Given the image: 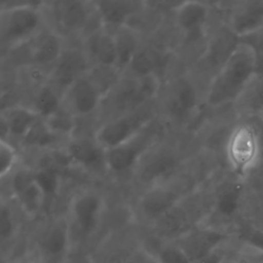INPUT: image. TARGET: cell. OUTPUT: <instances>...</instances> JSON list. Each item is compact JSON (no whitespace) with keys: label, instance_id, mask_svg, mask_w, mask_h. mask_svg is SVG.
<instances>
[{"label":"cell","instance_id":"d6a6232c","mask_svg":"<svg viewBox=\"0 0 263 263\" xmlns=\"http://www.w3.org/2000/svg\"><path fill=\"white\" fill-rule=\"evenodd\" d=\"M52 134L47 124L36 122L24 140L30 145H47L51 141Z\"/></svg>","mask_w":263,"mask_h":263},{"label":"cell","instance_id":"ab89813d","mask_svg":"<svg viewBox=\"0 0 263 263\" xmlns=\"http://www.w3.org/2000/svg\"><path fill=\"white\" fill-rule=\"evenodd\" d=\"M13 263H38V261H35L34 259H32V258H21V259L17 260Z\"/></svg>","mask_w":263,"mask_h":263},{"label":"cell","instance_id":"5b68a950","mask_svg":"<svg viewBox=\"0 0 263 263\" xmlns=\"http://www.w3.org/2000/svg\"><path fill=\"white\" fill-rule=\"evenodd\" d=\"M227 28L238 40L247 37L263 28L262 1L237 3L231 10Z\"/></svg>","mask_w":263,"mask_h":263},{"label":"cell","instance_id":"4316f807","mask_svg":"<svg viewBox=\"0 0 263 263\" xmlns=\"http://www.w3.org/2000/svg\"><path fill=\"white\" fill-rule=\"evenodd\" d=\"M163 62V57L152 50H138L130 65L139 77L155 74V70Z\"/></svg>","mask_w":263,"mask_h":263},{"label":"cell","instance_id":"7c38bea8","mask_svg":"<svg viewBox=\"0 0 263 263\" xmlns=\"http://www.w3.org/2000/svg\"><path fill=\"white\" fill-rule=\"evenodd\" d=\"M154 226L155 233L160 238L176 240L194 227L191 224L190 214L181 206V201L155 221Z\"/></svg>","mask_w":263,"mask_h":263},{"label":"cell","instance_id":"ffe728a7","mask_svg":"<svg viewBox=\"0 0 263 263\" xmlns=\"http://www.w3.org/2000/svg\"><path fill=\"white\" fill-rule=\"evenodd\" d=\"M141 147L132 142L107 151L105 161L107 167L117 173L126 172L135 165L141 155Z\"/></svg>","mask_w":263,"mask_h":263},{"label":"cell","instance_id":"ac0fdd59","mask_svg":"<svg viewBox=\"0 0 263 263\" xmlns=\"http://www.w3.org/2000/svg\"><path fill=\"white\" fill-rule=\"evenodd\" d=\"M87 47L91 56L102 67H113L118 63L116 44L113 35L97 31L89 36Z\"/></svg>","mask_w":263,"mask_h":263},{"label":"cell","instance_id":"d6986e66","mask_svg":"<svg viewBox=\"0 0 263 263\" xmlns=\"http://www.w3.org/2000/svg\"><path fill=\"white\" fill-rule=\"evenodd\" d=\"M55 13L58 23L67 30H77L84 27L90 15L87 4L80 1L56 3Z\"/></svg>","mask_w":263,"mask_h":263},{"label":"cell","instance_id":"6da1fadb","mask_svg":"<svg viewBox=\"0 0 263 263\" xmlns=\"http://www.w3.org/2000/svg\"><path fill=\"white\" fill-rule=\"evenodd\" d=\"M257 78L256 63L252 48L239 41L210 81L204 101L212 108L238 101Z\"/></svg>","mask_w":263,"mask_h":263},{"label":"cell","instance_id":"f35d334b","mask_svg":"<svg viewBox=\"0 0 263 263\" xmlns=\"http://www.w3.org/2000/svg\"><path fill=\"white\" fill-rule=\"evenodd\" d=\"M119 263H158V261L154 262L150 255L144 253L132 255V257H129Z\"/></svg>","mask_w":263,"mask_h":263},{"label":"cell","instance_id":"60d3db41","mask_svg":"<svg viewBox=\"0 0 263 263\" xmlns=\"http://www.w3.org/2000/svg\"><path fill=\"white\" fill-rule=\"evenodd\" d=\"M223 263H241V262H238V261H227V260H226V261H224Z\"/></svg>","mask_w":263,"mask_h":263},{"label":"cell","instance_id":"f546056e","mask_svg":"<svg viewBox=\"0 0 263 263\" xmlns=\"http://www.w3.org/2000/svg\"><path fill=\"white\" fill-rule=\"evenodd\" d=\"M17 161V154L14 147L7 141H0V177L5 178L13 170Z\"/></svg>","mask_w":263,"mask_h":263},{"label":"cell","instance_id":"e0dca14e","mask_svg":"<svg viewBox=\"0 0 263 263\" xmlns=\"http://www.w3.org/2000/svg\"><path fill=\"white\" fill-rule=\"evenodd\" d=\"M73 108L81 115L93 111L100 100V91L91 80L80 78L70 87Z\"/></svg>","mask_w":263,"mask_h":263},{"label":"cell","instance_id":"603a6c76","mask_svg":"<svg viewBox=\"0 0 263 263\" xmlns=\"http://www.w3.org/2000/svg\"><path fill=\"white\" fill-rule=\"evenodd\" d=\"M69 155L75 162L84 167H95L103 157L101 146L87 139L73 141L69 147Z\"/></svg>","mask_w":263,"mask_h":263},{"label":"cell","instance_id":"d590c367","mask_svg":"<svg viewBox=\"0 0 263 263\" xmlns=\"http://www.w3.org/2000/svg\"><path fill=\"white\" fill-rule=\"evenodd\" d=\"M36 172H32L29 169H22L19 171L13 177L12 181V189L15 196L20 192L28 187L36 180Z\"/></svg>","mask_w":263,"mask_h":263},{"label":"cell","instance_id":"2e32d148","mask_svg":"<svg viewBox=\"0 0 263 263\" xmlns=\"http://www.w3.org/2000/svg\"><path fill=\"white\" fill-rule=\"evenodd\" d=\"M30 47V56L32 61L41 65L50 64L58 61L62 55V43L61 38L54 33L46 32L36 35Z\"/></svg>","mask_w":263,"mask_h":263},{"label":"cell","instance_id":"836d02e7","mask_svg":"<svg viewBox=\"0 0 263 263\" xmlns=\"http://www.w3.org/2000/svg\"><path fill=\"white\" fill-rule=\"evenodd\" d=\"M47 125L53 133H69L73 129V121L71 116L66 112L60 111L48 118Z\"/></svg>","mask_w":263,"mask_h":263},{"label":"cell","instance_id":"83f0119b","mask_svg":"<svg viewBox=\"0 0 263 263\" xmlns=\"http://www.w3.org/2000/svg\"><path fill=\"white\" fill-rule=\"evenodd\" d=\"M59 98L54 90L50 87H43L36 98L37 114L48 119L59 110Z\"/></svg>","mask_w":263,"mask_h":263},{"label":"cell","instance_id":"f1b7e54d","mask_svg":"<svg viewBox=\"0 0 263 263\" xmlns=\"http://www.w3.org/2000/svg\"><path fill=\"white\" fill-rule=\"evenodd\" d=\"M239 41L252 48L256 63L257 78L263 81V28L254 34L239 40Z\"/></svg>","mask_w":263,"mask_h":263},{"label":"cell","instance_id":"7402d4cb","mask_svg":"<svg viewBox=\"0 0 263 263\" xmlns=\"http://www.w3.org/2000/svg\"><path fill=\"white\" fill-rule=\"evenodd\" d=\"M37 112L26 107H17L7 112L2 119L11 135L25 138L37 122Z\"/></svg>","mask_w":263,"mask_h":263},{"label":"cell","instance_id":"ba28073f","mask_svg":"<svg viewBox=\"0 0 263 263\" xmlns=\"http://www.w3.org/2000/svg\"><path fill=\"white\" fill-rule=\"evenodd\" d=\"M181 201V195L176 191L155 184L143 195L140 201V207L143 215L155 222Z\"/></svg>","mask_w":263,"mask_h":263},{"label":"cell","instance_id":"52a82bcc","mask_svg":"<svg viewBox=\"0 0 263 263\" xmlns=\"http://www.w3.org/2000/svg\"><path fill=\"white\" fill-rule=\"evenodd\" d=\"M147 124L144 117L123 118L107 123L98 129L96 141L107 150L128 142L136 136L137 132Z\"/></svg>","mask_w":263,"mask_h":263},{"label":"cell","instance_id":"484cf974","mask_svg":"<svg viewBox=\"0 0 263 263\" xmlns=\"http://www.w3.org/2000/svg\"><path fill=\"white\" fill-rule=\"evenodd\" d=\"M16 197L23 212L27 216L34 217L41 212L46 195L35 180L34 182L20 192Z\"/></svg>","mask_w":263,"mask_h":263},{"label":"cell","instance_id":"1f68e13d","mask_svg":"<svg viewBox=\"0 0 263 263\" xmlns=\"http://www.w3.org/2000/svg\"><path fill=\"white\" fill-rule=\"evenodd\" d=\"M158 263H192L177 245L163 246L157 255Z\"/></svg>","mask_w":263,"mask_h":263},{"label":"cell","instance_id":"9c48e42d","mask_svg":"<svg viewBox=\"0 0 263 263\" xmlns=\"http://www.w3.org/2000/svg\"><path fill=\"white\" fill-rule=\"evenodd\" d=\"M103 211L101 197L93 192H84L78 195L71 204V214L78 229L90 235L96 229Z\"/></svg>","mask_w":263,"mask_h":263},{"label":"cell","instance_id":"4fadbf2b","mask_svg":"<svg viewBox=\"0 0 263 263\" xmlns=\"http://www.w3.org/2000/svg\"><path fill=\"white\" fill-rule=\"evenodd\" d=\"M69 245V226L64 219L55 221L40 240L43 254L50 259H58L65 255Z\"/></svg>","mask_w":263,"mask_h":263},{"label":"cell","instance_id":"cb8c5ba5","mask_svg":"<svg viewBox=\"0 0 263 263\" xmlns=\"http://www.w3.org/2000/svg\"><path fill=\"white\" fill-rule=\"evenodd\" d=\"M116 44L118 53L117 66L125 67L132 62L135 55L138 51V41L133 32L127 27H119L116 33L113 35Z\"/></svg>","mask_w":263,"mask_h":263},{"label":"cell","instance_id":"8fae6325","mask_svg":"<svg viewBox=\"0 0 263 263\" xmlns=\"http://www.w3.org/2000/svg\"><path fill=\"white\" fill-rule=\"evenodd\" d=\"M199 102V93L195 83L189 78L178 80L174 86L169 101V109L180 120L193 115Z\"/></svg>","mask_w":263,"mask_h":263},{"label":"cell","instance_id":"44dd1931","mask_svg":"<svg viewBox=\"0 0 263 263\" xmlns=\"http://www.w3.org/2000/svg\"><path fill=\"white\" fill-rule=\"evenodd\" d=\"M244 187L240 182H232L222 189L215 200L217 212L224 218L236 215L241 208Z\"/></svg>","mask_w":263,"mask_h":263},{"label":"cell","instance_id":"5bb4252c","mask_svg":"<svg viewBox=\"0 0 263 263\" xmlns=\"http://www.w3.org/2000/svg\"><path fill=\"white\" fill-rule=\"evenodd\" d=\"M140 4L135 1H100L95 7L104 25L118 29L139 9Z\"/></svg>","mask_w":263,"mask_h":263},{"label":"cell","instance_id":"8d00e7d4","mask_svg":"<svg viewBox=\"0 0 263 263\" xmlns=\"http://www.w3.org/2000/svg\"><path fill=\"white\" fill-rule=\"evenodd\" d=\"M244 240L250 247L263 253V229H251L245 234Z\"/></svg>","mask_w":263,"mask_h":263},{"label":"cell","instance_id":"3957f363","mask_svg":"<svg viewBox=\"0 0 263 263\" xmlns=\"http://www.w3.org/2000/svg\"><path fill=\"white\" fill-rule=\"evenodd\" d=\"M41 24L32 4H19L1 11V35L7 44H20L31 37Z\"/></svg>","mask_w":263,"mask_h":263},{"label":"cell","instance_id":"30bf717a","mask_svg":"<svg viewBox=\"0 0 263 263\" xmlns=\"http://www.w3.org/2000/svg\"><path fill=\"white\" fill-rule=\"evenodd\" d=\"M159 88L160 81L157 75L139 77L120 90L117 96V104L123 110L135 108L155 98Z\"/></svg>","mask_w":263,"mask_h":263},{"label":"cell","instance_id":"277c9868","mask_svg":"<svg viewBox=\"0 0 263 263\" xmlns=\"http://www.w3.org/2000/svg\"><path fill=\"white\" fill-rule=\"evenodd\" d=\"M227 238V235L219 229L197 226L178 238L177 246L194 263L220 249Z\"/></svg>","mask_w":263,"mask_h":263},{"label":"cell","instance_id":"4dcf8cb0","mask_svg":"<svg viewBox=\"0 0 263 263\" xmlns=\"http://www.w3.org/2000/svg\"><path fill=\"white\" fill-rule=\"evenodd\" d=\"M36 181L46 196L54 195L59 187V177L51 168H43L36 172Z\"/></svg>","mask_w":263,"mask_h":263},{"label":"cell","instance_id":"e575fe53","mask_svg":"<svg viewBox=\"0 0 263 263\" xmlns=\"http://www.w3.org/2000/svg\"><path fill=\"white\" fill-rule=\"evenodd\" d=\"M15 230V221L13 212L7 204L1 206V239L8 241Z\"/></svg>","mask_w":263,"mask_h":263},{"label":"cell","instance_id":"7a4b0ae2","mask_svg":"<svg viewBox=\"0 0 263 263\" xmlns=\"http://www.w3.org/2000/svg\"><path fill=\"white\" fill-rule=\"evenodd\" d=\"M226 153L235 175L239 178L246 176L261 156V141L257 130L249 124L236 126L228 138Z\"/></svg>","mask_w":263,"mask_h":263},{"label":"cell","instance_id":"9a60e30c","mask_svg":"<svg viewBox=\"0 0 263 263\" xmlns=\"http://www.w3.org/2000/svg\"><path fill=\"white\" fill-rule=\"evenodd\" d=\"M55 69V79L61 87H70L87 67L84 55L77 50L63 52Z\"/></svg>","mask_w":263,"mask_h":263},{"label":"cell","instance_id":"74e56055","mask_svg":"<svg viewBox=\"0 0 263 263\" xmlns=\"http://www.w3.org/2000/svg\"><path fill=\"white\" fill-rule=\"evenodd\" d=\"M224 261H226V258H224V252L221 250L220 248L212 253L197 260L194 263H223Z\"/></svg>","mask_w":263,"mask_h":263},{"label":"cell","instance_id":"8992f818","mask_svg":"<svg viewBox=\"0 0 263 263\" xmlns=\"http://www.w3.org/2000/svg\"><path fill=\"white\" fill-rule=\"evenodd\" d=\"M209 16L210 9L203 2L187 1L181 3L175 8L176 25L192 41H196L204 34Z\"/></svg>","mask_w":263,"mask_h":263},{"label":"cell","instance_id":"d4e9b609","mask_svg":"<svg viewBox=\"0 0 263 263\" xmlns=\"http://www.w3.org/2000/svg\"><path fill=\"white\" fill-rule=\"evenodd\" d=\"M176 161L173 157L165 154L157 155L146 163L141 172L144 182L155 183L168 175L175 168Z\"/></svg>","mask_w":263,"mask_h":263}]
</instances>
